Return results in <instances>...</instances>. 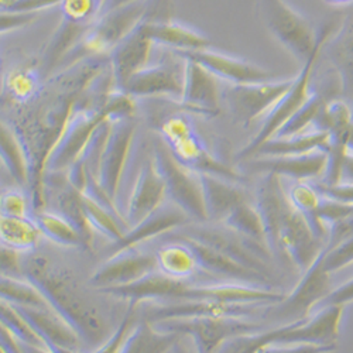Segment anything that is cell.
<instances>
[{
    "mask_svg": "<svg viewBox=\"0 0 353 353\" xmlns=\"http://www.w3.org/2000/svg\"><path fill=\"white\" fill-rule=\"evenodd\" d=\"M294 82V78L274 79L268 82L230 85L223 98L239 122L246 126L266 119L273 108L284 97Z\"/></svg>",
    "mask_w": 353,
    "mask_h": 353,
    "instance_id": "8fae6325",
    "label": "cell"
},
{
    "mask_svg": "<svg viewBox=\"0 0 353 353\" xmlns=\"http://www.w3.org/2000/svg\"><path fill=\"white\" fill-rule=\"evenodd\" d=\"M157 269L174 279L188 280L198 270V263L192 250L180 241H170L157 253Z\"/></svg>",
    "mask_w": 353,
    "mask_h": 353,
    "instance_id": "1f68e13d",
    "label": "cell"
},
{
    "mask_svg": "<svg viewBox=\"0 0 353 353\" xmlns=\"http://www.w3.org/2000/svg\"><path fill=\"white\" fill-rule=\"evenodd\" d=\"M343 179L346 181H353V156L349 154L345 163V168H343Z\"/></svg>",
    "mask_w": 353,
    "mask_h": 353,
    "instance_id": "6f0895ef",
    "label": "cell"
},
{
    "mask_svg": "<svg viewBox=\"0 0 353 353\" xmlns=\"http://www.w3.org/2000/svg\"><path fill=\"white\" fill-rule=\"evenodd\" d=\"M288 198L308 221L314 233L323 242L327 243L330 228L323 223L318 215L319 205L322 201V195L316 190L315 185H311L305 181H297L288 192Z\"/></svg>",
    "mask_w": 353,
    "mask_h": 353,
    "instance_id": "d6a6232c",
    "label": "cell"
},
{
    "mask_svg": "<svg viewBox=\"0 0 353 353\" xmlns=\"http://www.w3.org/2000/svg\"><path fill=\"white\" fill-rule=\"evenodd\" d=\"M331 276L332 273L323 266L321 252L318 259L304 272L296 288L280 304H276L274 315L284 319V323L310 316L312 310L334 290Z\"/></svg>",
    "mask_w": 353,
    "mask_h": 353,
    "instance_id": "7c38bea8",
    "label": "cell"
},
{
    "mask_svg": "<svg viewBox=\"0 0 353 353\" xmlns=\"http://www.w3.org/2000/svg\"><path fill=\"white\" fill-rule=\"evenodd\" d=\"M199 174L208 219L223 222L234 208H238L243 202H248L246 192L234 181L208 172Z\"/></svg>",
    "mask_w": 353,
    "mask_h": 353,
    "instance_id": "d4e9b609",
    "label": "cell"
},
{
    "mask_svg": "<svg viewBox=\"0 0 353 353\" xmlns=\"http://www.w3.org/2000/svg\"><path fill=\"white\" fill-rule=\"evenodd\" d=\"M48 349L52 353H79L78 349H71V347H65V346H57V345L48 346Z\"/></svg>",
    "mask_w": 353,
    "mask_h": 353,
    "instance_id": "91938a15",
    "label": "cell"
},
{
    "mask_svg": "<svg viewBox=\"0 0 353 353\" xmlns=\"http://www.w3.org/2000/svg\"><path fill=\"white\" fill-rule=\"evenodd\" d=\"M328 57L341 79L342 91L353 97V21H343L327 44Z\"/></svg>",
    "mask_w": 353,
    "mask_h": 353,
    "instance_id": "f546056e",
    "label": "cell"
},
{
    "mask_svg": "<svg viewBox=\"0 0 353 353\" xmlns=\"http://www.w3.org/2000/svg\"><path fill=\"white\" fill-rule=\"evenodd\" d=\"M256 207L266 228L272 252L290 259L304 273L325 248L314 233L307 218L285 194L281 176L266 174L257 190Z\"/></svg>",
    "mask_w": 353,
    "mask_h": 353,
    "instance_id": "6da1fadb",
    "label": "cell"
},
{
    "mask_svg": "<svg viewBox=\"0 0 353 353\" xmlns=\"http://www.w3.org/2000/svg\"><path fill=\"white\" fill-rule=\"evenodd\" d=\"M132 98L165 97L180 103L184 92V67L147 65L133 75L122 90Z\"/></svg>",
    "mask_w": 353,
    "mask_h": 353,
    "instance_id": "44dd1931",
    "label": "cell"
},
{
    "mask_svg": "<svg viewBox=\"0 0 353 353\" xmlns=\"http://www.w3.org/2000/svg\"><path fill=\"white\" fill-rule=\"evenodd\" d=\"M82 198H83L85 212H86L88 221H90L92 229L102 233L105 238H108L113 243H117L119 241H122L126 232L129 230L126 226H122V221L126 225H128V222L122 216L102 207L101 203L91 199L90 196H85L82 194Z\"/></svg>",
    "mask_w": 353,
    "mask_h": 353,
    "instance_id": "f35d334b",
    "label": "cell"
},
{
    "mask_svg": "<svg viewBox=\"0 0 353 353\" xmlns=\"http://www.w3.org/2000/svg\"><path fill=\"white\" fill-rule=\"evenodd\" d=\"M223 225L233 229L234 232L243 234V236L249 238L250 241H254L260 245L269 248L266 228H264L261 215L256 205L243 202L226 216V219L223 221Z\"/></svg>",
    "mask_w": 353,
    "mask_h": 353,
    "instance_id": "8d00e7d4",
    "label": "cell"
},
{
    "mask_svg": "<svg viewBox=\"0 0 353 353\" xmlns=\"http://www.w3.org/2000/svg\"><path fill=\"white\" fill-rule=\"evenodd\" d=\"M136 307L134 304L130 303L129 310L123 318V321L121 322L119 328L114 331V334L112 336H109L103 345L95 352V353H119L121 347L126 339V336L129 335V332L132 331V328L134 327V312H136Z\"/></svg>",
    "mask_w": 353,
    "mask_h": 353,
    "instance_id": "bcb514c9",
    "label": "cell"
},
{
    "mask_svg": "<svg viewBox=\"0 0 353 353\" xmlns=\"http://www.w3.org/2000/svg\"><path fill=\"white\" fill-rule=\"evenodd\" d=\"M144 28L154 46H164L172 48L175 52L202 50L211 46L207 36L180 21L145 19Z\"/></svg>",
    "mask_w": 353,
    "mask_h": 353,
    "instance_id": "cb8c5ba5",
    "label": "cell"
},
{
    "mask_svg": "<svg viewBox=\"0 0 353 353\" xmlns=\"http://www.w3.org/2000/svg\"><path fill=\"white\" fill-rule=\"evenodd\" d=\"M322 254L323 266L332 274L350 266V264H353V236L332 249L323 248Z\"/></svg>",
    "mask_w": 353,
    "mask_h": 353,
    "instance_id": "f6af8a7d",
    "label": "cell"
},
{
    "mask_svg": "<svg viewBox=\"0 0 353 353\" xmlns=\"http://www.w3.org/2000/svg\"><path fill=\"white\" fill-rule=\"evenodd\" d=\"M21 347H23V352H24V353H52L48 347L28 346V345H24V343H21Z\"/></svg>",
    "mask_w": 353,
    "mask_h": 353,
    "instance_id": "680465c9",
    "label": "cell"
},
{
    "mask_svg": "<svg viewBox=\"0 0 353 353\" xmlns=\"http://www.w3.org/2000/svg\"><path fill=\"white\" fill-rule=\"evenodd\" d=\"M150 10V0H141L99 16L88 27L83 37L64 58V61L68 60L75 64L83 57L110 54L117 44L147 19Z\"/></svg>",
    "mask_w": 353,
    "mask_h": 353,
    "instance_id": "5b68a950",
    "label": "cell"
},
{
    "mask_svg": "<svg viewBox=\"0 0 353 353\" xmlns=\"http://www.w3.org/2000/svg\"><path fill=\"white\" fill-rule=\"evenodd\" d=\"M331 139H342L347 147L349 154L353 156V122L346 128V130L338 136H330Z\"/></svg>",
    "mask_w": 353,
    "mask_h": 353,
    "instance_id": "9f6ffc18",
    "label": "cell"
},
{
    "mask_svg": "<svg viewBox=\"0 0 353 353\" xmlns=\"http://www.w3.org/2000/svg\"><path fill=\"white\" fill-rule=\"evenodd\" d=\"M188 221V215L175 203L172 205H163L156 212L150 216L143 219L136 226L130 228L122 241L113 243V250H122L129 248H137L139 245L149 242L154 238L164 236V234L185 226Z\"/></svg>",
    "mask_w": 353,
    "mask_h": 353,
    "instance_id": "603a6c76",
    "label": "cell"
},
{
    "mask_svg": "<svg viewBox=\"0 0 353 353\" xmlns=\"http://www.w3.org/2000/svg\"><path fill=\"white\" fill-rule=\"evenodd\" d=\"M137 2H141V0H105L102 8H101V12H99V16L105 14V13H109L112 10H116V9H121V8H125V6H129L132 3H137ZM98 16V17H99Z\"/></svg>",
    "mask_w": 353,
    "mask_h": 353,
    "instance_id": "11a10c76",
    "label": "cell"
},
{
    "mask_svg": "<svg viewBox=\"0 0 353 353\" xmlns=\"http://www.w3.org/2000/svg\"><path fill=\"white\" fill-rule=\"evenodd\" d=\"M323 2H327L328 5H332V6H349V5H353V0H323Z\"/></svg>",
    "mask_w": 353,
    "mask_h": 353,
    "instance_id": "94428289",
    "label": "cell"
},
{
    "mask_svg": "<svg viewBox=\"0 0 353 353\" xmlns=\"http://www.w3.org/2000/svg\"><path fill=\"white\" fill-rule=\"evenodd\" d=\"M23 273L44 296L50 308L61 316L85 343H101L108 335V323L102 314L90 303L67 269L54 266L44 254L28 259Z\"/></svg>",
    "mask_w": 353,
    "mask_h": 353,
    "instance_id": "7a4b0ae2",
    "label": "cell"
},
{
    "mask_svg": "<svg viewBox=\"0 0 353 353\" xmlns=\"http://www.w3.org/2000/svg\"><path fill=\"white\" fill-rule=\"evenodd\" d=\"M65 20L77 24H91L101 12L99 0H64L61 3Z\"/></svg>",
    "mask_w": 353,
    "mask_h": 353,
    "instance_id": "7bdbcfd3",
    "label": "cell"
},
{
    "mask_svg": "<svg viewBox=\"0 0 353 353\" xmlns=\"http://www.w3.org/2000/svg\"><path fill=\"white\" fill-rule=\"evenodd\" d=\"M41 13L37 12H23L13 9H2V33L6 34L9 32L19 30L21 27L32 24L39 20Z\"/></svg>",
    "mask_w": 353,
    "mask_h": 353,
    "instance_id": "681fc988",
    "label": "cell"
},
{
    "mask_svg": "<svg viewBox=\"0 0 353 353\" xmlns=\"http://www.w3.org/2000/svg\"><path fill=\"white\" fill-rule=\"evenodd\" d=\"M153 157L164 179L167 195L171 198L172 203L180 207L188 216L207 221L208 212L203 198L201 174L176 160L161 137L154 144Z\"/></svg>",
    "mask_w": 353,
    "mask_h": 353,
    "instance_id": "ba28073f",
    "label": "cell"
},
{
    "mask_svg": "<svg viewBox=\"0 0 353 353\" xmlns=\"http://www.w3.org/2000/svg\"><path fill=\"white\" fill-rule=\"evenodd\" d=\"M105 99L98 108L81 106L78 110L75 109L50 154L47 172H61L68 170L81 157L97 129L105 121L112 119L109 110L106 109Z\"/></svg>",
    "mask_w": 353,
    "mask_h": 353,
    "instance_id": "30bf717a",
    "label": "cell"
},
{
    "mask_svg": "<svg viewBox=\"0 0 353 353\" xmlns=\"http://www.w3.org/2000/svg\"><path fill=\"white\" fill-rule=\"evenodd\" d=\"M343 21H332L321 28L319 34V43L314 54L304 63L300 74L294 78V82L290 90L284 94V97L279 101V103L273 108V110L269 113V116L264 119L263 126L257 132V134L250 140V143L245 147V149L238 154L239 160H250L259 147L269 141L270 139L276 137L279 132L285 126V123L296 114L311 98L312 90H311V78L312 72L315 70L316 61L322 51L325 50V46L330 43V40L338 33Z\"/></svg>",
    "mask_w": 353,
    "mask_h": 353,
    "instance_id": "3957f363",
    "label": "cell"
},
{
    "mask_svg": "<svg viewBox=\"0 0 353 353\" xmlns=\"http://www.w3.org/2000/svg\"><path fill=\"white\" fill-rule=\"evenodd\" d=\"M328 145L330 134L321 130L305 132L296 136H277L261 144L253 157L300 156L315 150H327Z\"/></svg>",
    "mask_w": 353,
    "mask_h": 353,
    "instance_id": "4316f807",
    "label": "cell"
},
{
    "mask_svg": "<svg viewBox=\"0 0 353 353\" xmlns=\"http://www.w3.org/2000/svg\"><path fill=\"white\" fill-rule=\"evenodd\" d=\"M64 0H19L12 8L13 10H23V12H37L43 13L44 10H50L51 8L61 5Z\"/></svg>",
    "mask_w": 353,
    "mask_h": 353,
    "instance_id": "db71d44e",
    "label": "cell"
},
{
    "mask_svg": "<svg viewBox=\"0 0 353 353\" xmlns=\"http://www.w3.org/2000/svg\"><path fill=\"white\" fill-rule=\"evenodd\" d=\"M160 137L168 145L175 159L184 165L198 171L219 175L222 179L238 183L243 176L221 161L207 145L192 122L184 114H172L160 125Z\"/></svg>",
    "mask_w": 353,
    "mask_h": 353,
    "instance_id": "277c9868",
    "label": "cell"
},
{
    "mask_svg": "<svg viewBox=\"0 0 353 353\" xmlns=\"http://www.w3.org/2000/svg\"><path fill=\"white\" fill-rule=\"evenodd\" d=\"M55 205V212L63 215L68 222H71L75 226V229L88 241V243L91 245L94 229L90 221H88L82 194L70 184L68 179L65 181V185L58 190Z\"/></svg>",
    "mask_w": 353,
    "mask_h": 353,
    "instance_id": "e575fe53",
    "label": "cell"
},
{
    "mask_svg": "<svg viewBox=\"0 0 353 353\" xmlns=\"http://www.w3.org/2000/svg\"><path fill=\"white\" fill-rule=\"evenodd\" d=\"M39 90V78L32 70H16L9 74L8 91L13 99L28 101Z\"/></svg>",
    "mask_w": 353,
    "mask_h": 353,
    "instance_id": "ee69618b",
    "label": "cell"
},
{
    "mask_svg": "<svg viewBox=\"0 0 353 353\" xmlns=\"http://www.w3.org/2000/svg\"><path fill=\"white\" fill-rule=\"evenodd\" d=\"M250 167L259 172H272L297 181H307L325 175L328 154L325 150H315L300 156L253 157Z\"/></svg>",
    "mask_w": 353,
    "mask_h": 353,
    "instance_id": "7402d4cb",
    "label": "cell"
},
{
    "mask_svg": "<svg viewBox=\"0 0 353 353\" xmlns=\"http://www.w3.org/2000/svg\"><path fill=\"white\" fill-rule=\"evenodd\" d=\"M183 236L194 239L202 245H207L225 256L242 263L243 266L256 270L261 274L269 276L268 259L270 257V249L264 245H260L243 234L234 232L228 226H183L174 230Z\"/></svg>",
    "mask_w": 353,
    "mask_h": 353,
    "instance_id": "9c48e42d",
    "label": "cell"
},
{
    "mask_svg": "<svg viewBox=\"0 0 353 353\" xmlns=\"http://www.w3.org/2000/svg\"><path fill=\"white\" fill-rule=\"evenodd\" d=\"M335 347L311 343H270L263 346L257 353H330Z\"/></svg>",
    "mask_w": 353,
    "mask_h": 353,
    "instance_id": "c3c4849f",
    "label": "cell"
},
{
    "mask_svg": "<svg viewBox=\"0 0 353 353\" xmlns=\"http://www.w3.org/2000/svg\"><path fill=\"white\" fill-rule=\"evenodd\" d=\"M175 54L196 61L211 71L218 79H223L230 85L268 82L277 79V75L266 68L246 61L243 58L211 50L210 47L194 51H180Z\"/></svg>",
    "mask_w": 353,
    "mask_h": 353,
    "instance_id": "2e32d148",
    "label": "cell"
},
{
    "mask_svg": "<svg viewBox=\"0 0 353 353\" xmlns=\"http://www.w3.org/2000/svg\"><path fill=\"white\" fill-rule=\"evenodd\" d=\"M2 215L14 218H32L30 207L26 196L16 190H9L2 195Z\"/></svg>",
    "mask_w": 353,
    "mask_h": 353,
    "instance_id": "7dc6e473",
    "label": "cell"
},
{
    "mask_svg": "<svg viewBox=\"0 0 353 353\" xmlns=\"http://www.w3.org/2000/svg\"><path fill=\"white\" fill-rule=\"evenodd\" d=\"M91 24H77L68 20H63L58 30L52 36L51 41L46 48L44 65L50 71L55 64L63 63L64 58L71 52V50L83 37L88 27Z\"/></svg>",
    "mask_w": 353,
    "mask_h": 353,
    "instance_id": "d590c367",
    "label": "cell"
},
{
    "mask_svg": "<svg viewBox=\"0 0 353 353\" xmlns=\"http://www.w3.org/2000/svg\"><path fill=\"white\" fill-rule=\"evenodd\" d=\"M43 232L33 218H14L2 215L0 238L2 245L17 252H32L39 245Z\"/></svg>",
    "mask_w": 353,
    "mask_h": 353,
    "instance_id": "4dcf8cb0",
    "label": "cell"
},
{
    "mask_svg": "<svg viewBox=\"0 0 353 353\" xmlns=\"http://www.w3.org/2000/svg\"><path fill=\"white\" fill-rule=\"evenodd\" d=\"M273 305L250 303H221V301H172L161 303L153 307L145 315L150 322L191 318V316H236L248 318L263 311H269Z\"/></svg>",
    "mask_w": 353,
    "mask_h": 353,
    "instance_id": "e0dca14e",
    "label": "cell"
},
{
    "mask_svg": "<svg viewBox=\"0 0 353 353\" xmlns=\"http://www.w3.org/2000/svg\"><path fill=\"white\" fill-rule=\"evenodd\" d=\"M164 236L168 238V241H180L185 243L192 250L196 259L198 270H202L203 273L214 276L215 279H218V281L261 285V287H268L269 284V276L252 270L243 266L242 263L225 256L223 253L207 245H202L194 239L183 236V234L175 233L174 230L164 234Z\"/></svg>",
    "mask_w": 353,
    "mask_h": 353,
    "instance_id": "4fadbf2b",
    "label": "cell"
},
{
    "mask_svg": "<svg viewBox=\"0 0 353 353\" xmlns=\"http://www.w3.org/2000/svg\"><path fill=\"white\" fill-rule=\"evenodd\" d=\"M170 353H190V352H188L187 349H184V347H180L179 343H176V345L172 347V350H171Z\"/></svg>",
    "mask_w": 353,
    "mask_h": 353,
    "instance_id": "be15d7a7",
    "label": "cell"
},
{
    "mask_svg": "<svg viewBox=\"0 0 353 353\" xmlns=\"http://www.w3.org/2000/svg\"><path fill=\"white\" fill-rule=\"evenodd\" d=\"M336 98L334 94H322L318 91H314L308 102L294 114L291 119L285 123V126L279 132L277 136H296L305 133L310 126H315L318 117L323 109L331 99ZM276 136V137H277Z\"/></svg>",
    "mask_w": 353,
    "mask_h": 353,
    "instance_id": "ab89813d",
    "label": "cell"
},
{
    "mask_svg": "<svg viewBox=\"0 0 353 353\" xmlns=\"http://www.w3.org/2000/svg\"><path fill=\"white\" fill-rule=\"evenodd\" d=\"M165 196H168L167 187L157 168L154 157L147 159L136 176L129 196L126 212L129 229L161 208Z\"/></svg>",
    "mask_w": 353,
    "mask_h": 353,
    "instance_id": "ac0fdd59",
    "label": "cell"
},
{
    "mask_svg": "<svg viewBox=\"0 0 353 353\" xmlns=\"http://www.w3.org/2000/svg\"><path fill=\"white\" fill-rule=\"evenodd\" d=\"M0 144H2V161L13 180L20 185H32L30 159L16 128L2 123Z\"/></svg>",
    "mask_w": 353,
    "mask_h": 353,
    "instance_id": "f1b7e54d",
    "label": "cell"
},
{
    "mask_svg": "<svg viewBox=\"0 0 353 353\" xmlns=\"http://www.w3.org/2000/svg\"><path fill=\"white\" fill-rule=\"evenodd\" d=\"M16 308L28 322L32 323V327L43 338L47 347L57 345V346H65L71 349H79L82 339L68 325V323L61 316H58L51 308H34V307H16Z\"/></svg>",
    "mask_w": 353,
    "mask_h": 353,
    "instance_id": "484cf974",
    "label": "cell"
},
{
    "mask_svg": "<svg viewBox=\"0 0 353 353\" xmlns=\"http://www.w3.org/2000/svg\"><path fill=\"white\" fill-rule=\"evenodd\" d=\"M315 187L323 198L342 203H353V181H341L338 184L318 183Z\"/></svg>",
    "mask_w": 353,
    "mask_h": 353,
    "instance_id": "f907efd6",
    "label": "cell"
},
{
    "mask_svg": "<svg viewBox=\"0 0 353 353\" xmlns=\"http://www.w3.org/2000/svg\"><path fill=\"white\" fill-rule=\"evenodd\" d=\"M134 137V123L129 119L113 121L112 129L101 159L98 184L114 202L119 194L121 183Z\"/></svg>",
    "mask_w": 353,
    "mask_h": 353,
    "instance_id": "5bb4252c",
    "label": "cell"
},
{
    "mask_svg": "<svg viewBox=\"0 0 353 353\" xmlns=\"http://www.w3.org/2000/svg\"><path fill=\"white\" fill-rule=\"evenodd\" d=\"M19 0H0V5H2V9H9L12 8Z\"/></svg>",
    "mask_w": 353,
    "mask_h": 353,
    "instance_id": "6125c7cd",
    "label": "cell"
},
{
    "mask_svg": "<svg viewBox=\"0 0 353 353\" xmlns=\"http://www.w3.org/2000/svg\"><path fill=\"white\" fill-rule=\"evenodd\" d=\"M257 8L268 30L304 64L319 43L312 24L285 0H257Z\"/></svg>",
    "mask_w": 353,
    "mask_h": 353,
    "instance_id": "52a82bcc",
    "label": "cell"
},
{
    "mask_svg": "<svg viewBox=\"0 0 353 353\" xmlns=\"http://www.w3.org/2000/svg\"><path fill=\"white\" fill-rule=\"evenodd\" d=\"M352 122L353 113L350 106L343 99L334 98L323 106L315 123V130L327 132L330 136H338L343 133Z\"/></svg>",
    "mask_w": 353,
    "mask_h": 353,
    "instance_id": "b9f144b4",
    "label": "cell"
},
{
    "mask_svg": "<svg viewBox=\"0 0 353 353\" xmlns=\"http://www.w3.org/2000/svg\"><path fill=\"white\" fill-rule=\"evenodd\" d=\"M2 272H3V276H13V274L23 273L20 252L6 246L2 248Z\"/></svg>",
    "mask_w": 353,
    "mask_h": 353,
    "instance_id": "f5cc1de1",
    "label": "cell"
},
{
    "mask_svg": "<svg viewBox=\"0 0 353 353\" xmlns=\"http://www.w3.org/2000/svg\"><path fill=\"white\" fill-rule=\"evenodd\" d=\"M164 332L190 336L198 353H216L229 339L261 331V325L236 316H191L152 322Z\"/></svg>",
    "mask_w": 353,
    "mask_h": 353,
    "instance_id": "8992f818",
    "label": "cell"
},
{
    "mask_svg": "<svg viewBox=\"0 0 353 353\" xmlns=\"http://www.w3.org/2000/svg\"><path fill=\"white\" fill-rule=\"evenodd\" d=\"M34 219L43 232V236L57 245L65 248L91 246L71 222L55 211H40L36 214Z\"/></svg>",
    "mask_w": 353,
    "mask_h": 353,
    "instance_id": "836d02e7",
    "label": "cell"
},
{
    "mask_svg": "<svg viewBox=\"0 0 353 353\" xmlns=\"http://www.w3.org/2000/svg\"><path fill=\"white\" fill-rule=\"evenodd\" d=\"M353 301V279L347 280L346 283H343L342 285L334 288L328 296L323 299L318 305V308L327 307V305H346L349 303Z\"/></svg>",
    "mask_w": 353,
    "mask_h": 353,
    "instance_id": "816d5d0a",
    "label": "cell"
},
{
    "mask_svg": "<svg viewBox=\"0 0 353 353\" xmlns=\"http://www.w3.org/2000/svg\"><path fill=\"white\" fill-rule=\"evenodd\" d=\"M0 294L2 301L16 307H34L50 308L41 291L24 277V280L13 276H3L0 280Z\"/></svg>",
    "mask_w": 353,
    "mask_h": 353,
    "instance_id": "74e56055",
    "label": "cell"
},
{
    "mask_svg": "<svg viewBox=\"0 0 353 353\" xmlns=\"http://www.w3.org/2000/svg\"><path fill=\"white\" fill-rule=\"evenodd\" d=\"M183 60L184 92L180 101L181 108L202 114H216L221 109L219 79L196 61L188 58Z\"/></svg>",
    "mask_w": 353,
    "mask_h": 353,
    "instance_id": "ffe728a7",
    "label": "cell"
},
{
    "mask_svg": "<svg viewBox=\"0 0 353 353\" xmlns=\"http://www.w3.org/2000/svg\"><path fill=\"white\" fill-rule=\"evenodd\" d=\"M181 338L179 334L160 331L150 321L143 319L134 323L119 353H170Z\"/></svg>",
    "mask_w": 353,
    "mask_h": 353,
    "instance_id": "83f0119b",
    "label": "cell"
},
{
    "mask_svg": "<svg viewBox=\"0 0 353 353\" xmlns=\"http://www.w3.org/2000/svg\"><path fill=\"white\" fill-rule=\"evenodd\" d=\"M0 316H2V327H5L20 343L28 346L47 347L43 338L32 327V323L20 314V311L14 305L2 301Z\"/></svg>",
    "mask_w": 353,
    "mask_h": 353,
    "instance_id": "60d3db41",
    "label": "cell"
},
{
    "mask_svg": "<svg viewBox=\"0 0 353 353\" xmlns=\"http://www.w3.org/2000/svg\"><path fill=\"white\" fill-rule=\"evenodd\" d=\"M145 21V20H144ZM144 21L117 44L110 57V77L116 90L122 91L129 79L147 67L154 43L147 36Z\"/></svg>",
    "mask_w": 353,
    "mask_h": 353,
    "instance_id": "d6986e66",
    "label": "cell"
},
{
    "mask_svg": "<svg viewBox=\"0 0 353 353\" xmlns=\"http://www.w3.org/2000/svg\"><path fill=\"white\" fill-rule=\"evenodd\" d=\"M157 270V257L153 253L129 248L114 252L92 274L91 284L98 290L133 284Z\"/></svg>",
    "mask_w": 353,
    "mask_h": 353,
    "instance_id": "9a60e30c",
    "label": "cell"
}]
</instances>
